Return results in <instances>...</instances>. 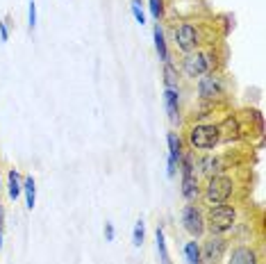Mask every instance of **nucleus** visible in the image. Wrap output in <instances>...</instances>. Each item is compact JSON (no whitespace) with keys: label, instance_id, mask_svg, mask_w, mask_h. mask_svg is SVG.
<instances>
[{"label":"nucleus","instance_id":"27","mask_svg":"<svg viewBox=\"0 0 266 264\" xmlns=\"http://www.w3.org/2000/svg\"><path fill=\"white\" fill-rule=\"evenodd\" d=\"M2 216H5V212H2V207H0V230H2Z\"/></svg>","mask_w":266,"mask_h":264},{"label":"nucleus","instance_id":"26","mask_svg":"<svg viewBox=\"0 0 266 264\" xmlns=\"http://www.w3.org/2000/svg\"><path fill=\"white\" fill-rule=\"evenodd\" d=\"M169 176L171 178L176 176V160H173V157H169Z\"/></svg>","mask_w":266,"mask_h":264},{"label":"nucleus","instance_id":"28","mask_svg":"<svg viewBox=\"0 0 266 264\" xmlns=\"http://www.w3.org/2000/svg\"><path fill=\"white\" fill-rule=\"evenodd\" d=\"M0 246H2V237H0Z\"/></svg>","mask_w":266,"mask_h":264},{"label":"nucleus","instance_id":"10","mask_svg":"<svg viewBox=\"0 0 266 264\" xmlns=\"http://www.w3.org/2000/svg\"><path fill=\"white\" fill-rule=\"evenodd\" d=\"M164 102H166L169 119L173 121V123H177V119H180V109H177V105H180V98H177L176 89H166V91H164Z\"/></svg>","mask_w":266,"mask_h":264},{"label":"nucleus","instance_id":"5","mask_svg":"<svg viewBox=\"0 0 266 264\" xmlns=\"http://www.w3.org/2000/svg\"><path fill=\"white\" fill-rule=\"evenodd\" d=\"M225 248H228V242L223 237H212L209 242H205V246L200 251V260H202L200 264H218L225 253Z\"/></svg>","mask_w":266,"mask_h":264},{"label":"nucleus","instance_id":"24","mask_svg":"<svg viewBox=\"0 0 266 264\" xmlns=\"http://www.w3.org/2000/svg\"><path fill=\"white\" fill-rule=\"evenodd\" d=\"M105 239L107 242H114V226L109 221L105 223Z\"/></svg>","mask_w":266,"mask_h":264},{"label":"nucleus","instance_id":"23","mask_svg":"<svg viewBox=\"0 0 266 264\" xmlns=\"http://www.w3.org/2000/svg\"><path fill=\"white\" fill-rule=\"evenodd\" d=\"M132 16L137 18V23H141V25L146 23L144 11H141V7H139V0H132Z\"/></svg>","mask_w":266,"mask_h":264},{"label":"nucleus","instance_id":"2","mask_svg":"<svg viewBox=\"0 0 266 264\" xmlns=\"http://www.w3.org/2000/svg\"><path fill=\"white\" fill-rule=\"evenodd\" d=\"M230 196H232V180L225 178V176H212L207 191H205V198L212 205H223Z\"/></svg>","mask_w":266,"mask_h":264},{"label":"nucleus","instance_id":"17","mask_svg":"<svg viewBox=\"0 0 266 264\" xmlns=\"http://www.w3.org/2000/svg\"><path fill=\"white\" fill-rule=\"evenodd\" d=\"M164 82H166V87H169V89H176V87H177V71L173 69L171 64L164 66Z\"/></svg>","mask_w":266,"mask_h":264},{"label":"nucleus","instance_id":"16","mask_svg":"<svg viewBox=\"0 0 266 264\" xmlns=\"http://www.w3.org/2000/svg\"><path fill=\"white\" fill-rule=\"evenodd\" d=\"M169 151H171V157H173V160H180V155H182V141H180V137H177L176 132H171V135H169Z\"/></svg>","mask_w":266,"mask_h":264},{"label":"nucleus","instance_id":"8","mask_svg":"<svg viewBox=\"0 0 266 264\" xmlns=\"http://www.w3.org/2000/svg\"><path fill=\"white\" fill-rule=\"evenodd\" d=\"M176 39H177V46H180V50H184V53H191V50L196 48V43H198L196 27L189 25V23H184V25H182L180 30L176 32Z\"/></svg>","mask_w":266,"mask_h":264},{"label":"nucleus","instance_id":"11","mask_svg":"<svg viewBox=\"0 0 266 264\" xmlns=\"http://www.w3.org/2000/svg\"><path fill=\"white\" fill-rule=\"evenodd\" d=\"M182 196L186 200H193L198 196V180L193 173H184L182 176Z\"/></svg>","mask_w":266,"mask_h":264},{"label":"nucleus","instance_id":"7","mask_svg":"<svg viewBox=\"0 0 266 264\" xmlns=\"http://www.w3.org/2000/svg\"><path fill=\"white\" fill-rule=\"evenodd\" d=\"M198 91H200L202 98H218L223 93V85L216 76L205 73V78H200V82H198Z\"/></svg>","mask_w":266,"mask_h":264},{"label":"nucleus","instance_id":"14","mask_svg":"<svg viewBox=\"0 0 266 264\" xmlns=\"http://www.w3.org/2000/svg\"><path fill=\"white\" fill-rule=\"evenodd\" d=\"M155 239H157V251H160L162 264H171L169 251H166V242H164V230H162V228H157V232H155Z\"/></svg>","mask_w":266,"mask_h":264},{"label":"nucleus","instance_id":"6","mask_svg":"<svg viewBox=\"0 0 266 264\" xmlns=\"http://www.w3.org/2000/svg\"><path fill=\"white\" fill-rule=\"evenodd\" d=\"M209 69H212V60H209L207 53L189 55V57L184 60V71H186V76H191V78L205 76Z\"/></svg>","mask_w":266,"mask_h":264},{"label":"nucleus","instance_id":"20","mask_svg":"<svg viewBox=\"0 0 266 264\" xmlns=\"http://www.w3.org/2000/svg\"><path fill=\"white\" fill-rule=\"evenodd\" d=\"M200 167H202V171H205L209 178H212L214 173L218 171V160H214V157H207V160H202Z\"/></svg>","mask_w":266,"mask_h":264},{"label":"nucleus","instance_id":"21","mask_svg":"<svg viewBox=\"0 0 266 264\" xmlns=\"http://www.w3.org/2000/svg\"><path fill=\"white\" fill-rule=\"evenodd\" d=\"M150 11L155 18H160L164 14V0H150Z\"/></svg>","mask_w":266,"mask_h":264},{"label":"nucleus","instance_id":"3","mask_svg":"<svg viewBox=\"0 0 266 264\" xmlns=\"http://www.w3.org/2000/svg\"><path fill=\"white\" fill-rule=\"evenodd\" d=\"M218 132H221V130H218L216 125H196V128H191V132H189V139H191V144L196 146V148H214V146L218 144V139H221Z\"/></svg>","mask_w":266,"mask_h":264},{"label":"nucleus","instance_id":"1","mask_svg":"<svg viewBox=\"0 0 266 264\" xmlns=\"http://www.w3.org/2000/svg\"><path fill=\"white\" fill-rule=\"evenodd\" d=\"M234 219H237V214H234V210L230 207V205H214L212 210H209V216H207V226L209 230L214 232V235H221V232L230 230V228L234 226Z\"/></svg>","mask_w":266,"mask_h":264},{"label":"nucleus","instance_id":"18","mask_svg":"<svg viewBox=\"0 0 266 264\" xmlns=\"http://www.w3.org/2000/svg\"><path fill=\"white\" fill-rule=\"evenodd\" d=\"M21 184H18V173L16 171H9V196L14 200L18 198V194H21Z\"/></svg>","mask_w":266,"mask_h":264},{"label":"nucleus","instance_id":"15","mask_svg":"<svg viewBox=\"0 0 266 264\" xmlns=\"http://www.w3.org/2000/svg\"><path fill=\"white\" fill-rule=\"evenodd\" d=\"M184 255H186V262L189 264H200V248H198L196 242H189L184 246Z\"/></svg>","mask_w":266,"mask_h":264},{"label":"nucleus","instance_id":"25","mask_svg":"<svg viewBox=\"0 0 266 264\" xmlns=\"http://www.w3.org/2000/svg\"><path fill=\"white\" fill-rule=\"evenodd\" d=\"M7 37H9V34H7V25L0 23V41H7Z\"/></svg>","mask_w":266,"mask_h":264},{"label":"nucleus","instance_id":"9","mask_svg":"<svg viewBox=\"0 0 266 264\" xmlns=\"http://www.w3.org/2000/svg\"><path fill=\"white\" fill-rule=\"evenodd\" d=\"M230 264H257V253L253 248L239 246L234 248L232 255H230Z\"/></svg>","mask_w":266,"mask_h":264},{"label":"nucleus","instance_id":"12","mask_svg":"<svg viewBox=\"0 0 266 264\" xmlns=\"http://www.w3.org/2000/svg\"><path fill=\"white\" fill-rule=\"evenodd\" d=\"M155 48H157V55H160V60L169 62V50H166V41H164V32H162V27L160 25H155Z\"/></svg>","mask_w":266,"mask_h":264},{"label":"nucleus","instance_id":"22","mask_svg":"<svg viewBox=\"0 0 266 264\" xmlns=\"http://www.w3.org/2000/svg\"><path fill=\"white\" fill-rule=\"evenodd\" d=\"M27 23H30V30L37 25V5H34V0H30V7H27Z\"/></svg>","mask_w":266,"mask_h":264},{"label":"nucleus","instance_id":"19","mask_svg":"<svg viewBox=\"0 0 266 264\" xmlns=\"http://www.w3.org/2000/svg\"><path fill=\"white\" fill-rule=\"evenodd\" d=\"M144 235H146V230H144V221H141V219H139L137 223H134V232H132V244L134 246H141V244H144Z\"/></svg>","mask_w":266,"mask_h":264},{"label":"nucleus","instance_id":"4","mask_svg":"<svg viewBox=\"0 0 266 264\" xmlns=\"http://www.w3.org/2000/svg\"><path fill=\"white\" fill-rule=\"evenodd\" d=\"M182 226L184 230L191 235V237H200L202 230H205V219H202V212L193 205H186L184 212H182Z\"/></svg>","mask_w":266,"mask_h":264},{"label":"nucleus","instance_id":"13","mask_svg":"<svg viewBox=\"0 0 266 264\" xmlns=\"http://www.w3.org/2000/svg\"><path fill=\"white\" fill-rule=\"evenodd\" d=\"M23 189H25V203H27V207L32 210L34 200H37V187H34V178H32V176H30V178H25Z\"/></svg>","mask_w":266,"mask_h":264}]
</instances>
